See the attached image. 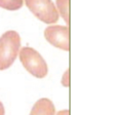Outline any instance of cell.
<instances>
[{"label": "cell", "instance_id": "obj_1", "mask_svg": "<svg viewBox=\"0 0 131 115\" xmlns=\"http://www.w3.org/2000/svg\"><path fill=\"white\" fill-rule=\"evenodd\" d=\"M20 47V37L15 31H7L0 37V70L8 69L15 61Z\"/></svg>", "mask_w": 131, "mask_h": 115}, {"label": "cell", "instance_id": "obj_2", "mask_svg": "<svg viewBox=\"0 0 131 115\" xmlns=\"http://www.w3.org/2000/svg\"><path fill=\"white\" fill-rule=\"evenodd\" d=\"M19 60L25 69L37 78H44L48 73V67L42 55L34 48L26 46L19 50Z\"/></svg>", "mask_w": 131, "mask_h": 115}, {"label": "cell", "instance_id": "obj_3", "mask_svg": "<svg viewBox=\"0 0 131 115\" xmlns=\"http://www.w3.org/2000/svg\"><path fill=\"white\" fill-rule=\"evenodd\" d=\"M33 14L45 24H54L58 21V11L51 0H25Z\"/></svg>", "mask_w": 131, "mask_h": 115}, {"label": "cell", "instance_id": "obj_4", "mask_svg": "<svg viewBox=\"0 0 131 115\" xmlns=\"http://www.w3.org/2000/svg\"><path fill=\"white\" fill-rule=\"evenodd\" d=\"M44 37L53 46L62 50H70V30L66 26H49L44 31Z\"/></svg>", "mask_w": 131, "mask_h": 115}, {"label": "cell", "instance_id": "obj_5", "mask_svg": "<svg viewBox=\"0 0 131 115\" xmlns=\"http://www.w3.org/2000/svg\"><path fill=\"white\" fill-rule=\"evenodd\" d=\"M55 108L53 103L46 98L38 100L33 106L30 115H54Z\"/></svg>", "mask_w": 131, "mask_h": 115}, {"label": "cell", "instance_id": "obj_6", "mask_svg": "<svg viewBox=\"0 0 131 115\" xmlns=\"http://www.w3.org/2000/svg\"><path fill=\"white\" fill-rule=\"evenodd\" d=\"M56 5L67 25H70V0H56Z\"/></svg>", "mask_w": 131, "mask_h": 115}, {"label": "cell", "instance_id": "obj_7", "mask_svg": "<svg viewBox=\"0 0 131 115\" xmlns=\"http://www.w3.org/2000/svg\"><path fill=\"white\" fill-rule=\"evenodd\" d=\"M24 5V0H0V7L7 10H17Z\"/></svg>", "mask_w": 131, "mask_h": 115}, {"label": "cell", "instance_id": "obj_8", "mask_svg": "<svg viewBox=\"0 0 131 115\" xmlns=\"http://www.w3.org/2000/svg\"><path fill=\"white\" fill-rule=\"evenodd\" d=\"M61 84L66 87L70 86V69H68L63 73V76H62V79H61Z\"/></svg>", "mask_w": 131, "mask_h": 115}, {"label": "cell", "instance_id": "obj_9", "mask_svg": "<svg viewBox=\"0 0 131 115\" xmlns=\"http://www.w3.org/2000/svg\"><path fill=\"white\" fill-rule=\"evenodd\" d=\"M56 115H70V111L67 109V110H61V111H58Z\"/></svg>", "mask_w": 131, "mask_h": 115}, {"label": "cell", "instance_id": "obj_10", "mask_svg": "<svg viewBox=\"0 0 131 115\" xmlns=\"http://www.w3.org/2000/svg\"><path fill=\"white\" fill-rule=\"evenodd\" d=\"M4 113H5V110H4L3 104L0 102V115H4Z\"/></svg>", "mask_w": 131, "mask_h": 115}]
</instances>
